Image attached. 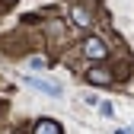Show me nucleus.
I'll return each instance as SVG.
<instances>
[{
    "instance_id": "f257e3e1",
    "label": "nucleus",
    "mask_w": 134,
    "mask_h": 134,
    "mask_svg": "<svg viewBox=\"0 0 134 134\" xmlns=\"http://www.w3.org/2000/svg\"><path fill=\"white\" fill-rule=\"evenodd\" d=\"M83 54H86L90 61H105L109 58V48H105V42H99V38H86V42H83Z\"/></svg>"
},
{
    "instance_id": "f03ea898",
    "label": "nucleus",
    "mask_w": 134,
    "mask_h": 134,
    "mask_svg": "<svg viewBox=\"0 0 134 134\" xmlns=\"http://www.w3.org/2000/svg\"><path fill=\"white\" fill-rule=\"evenodd\" d=\"M70 19H74L80 29H90V26H93V16H90L86 10H83L80 3H74V7H70Z\"/></svg>"
},
{
    "instance_id": "7ed1b4c3",
    "label": "nucleus",
    "mask_w": 134,
    "mask_h": 134,
    "mask_svg": "<svg viewBox=\"0 0 134 134\" xmlns=\"http://www.w3.org/2000/svg\"><path fill=\"white\" fill-rule=\"evenodd\" d=\"M90 83H99V86H109V83H112V74L105 70V67H93V70H90Z\"/></svg>"
},
{
    "instance_id": "20e7f679",
    "label": "nucleus",
    "mask_w": 134,
    "mask_h": 134,
    "mask_svg": "<svg viewBox=\"0 0 134 134\" xmlns=\"http://www.w3.org/2000/svg\"><path fill=\"white\" fill-rule=\"evenodd\" d=\"M35 134H61V125L51 121V118H42V121L35 125Z\"/></svg>"
},
{
    "instance_id": "39448f33",
    "label": "nucleus",
    "mask_w": 134,
    "mask_h": 134,
    "mask_svg": "<svg viewBox=\"0 0 134 134\" xmlns=\"http://www.w3.org/2000/svg\"><path fill=\"white\" fill-rule=\"evenodd\" d=\"M26 83H29V86H35V90H45L48 96H61V86H54V83H42V80H32V77H29Z\"/></svg>"
},
{
    "instance_id": "423d86ee",
    "label": "nucleus",
    "mask_w": 134,
    "mask_h": 134,
    "mask_svg": "<svg viewBox=\"0 0 134 134\" xmlns=\"http://www.w3.org/2000/svg\"><path fill=\"white\" fill-rule=\"evenodd\" d=\"M115 134H131V131H128V128H118V131H115Z\"/></svg>"
},
{
    "instance_id": "0eeeda50",
    "label": "nucleus",
    "mask_w": 134,
    "mask_h": 134,
    "mask_svg": "<svg viewBox=\"0 0 134 134\" xmlns=\"http://www.w3.org/2000/svg\"><path fill=\"white\" fill-rule=\"evenodd\" d=\"M3 3H16V0H3Z\"/></svg>"
}]
</instances>
